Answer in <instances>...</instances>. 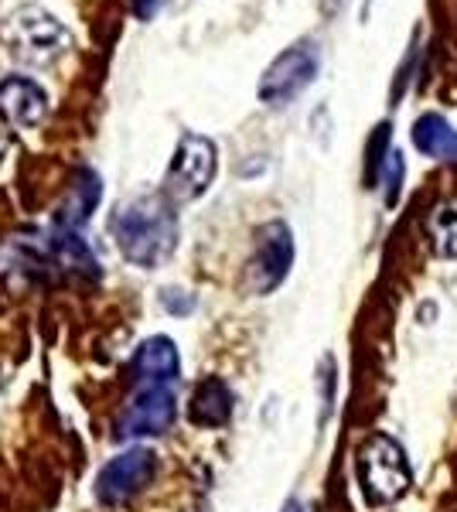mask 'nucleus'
<instances>
[{"label": "nucleus", "mask_w": 457, "mask_h": 512, "mask_svg": "<svg viewBox=\"0 0 457 512\" xmlns=\"http://www.w3.org/2000/svg\"><path fill=\"white\" fill-rule=\"evenodd\" d=\"M110 233L134 267L154 270L178 246V216L164 195H140L116 205L110 216Z\"/></svg>", "instance_id": "1"}, {"label": "nucleus", "mask_w": 457, "mask_h": 512, "mask_svg": "<svg viewBox=\"0 0 457 512\" xmlns=\"http://www.w3.org/2000/svg\"><path fill=\"white\" fill-rule=\"evenodd\" d=\"M355 472H359V489L369 506H393L410 492L413 472L406 451L389 434H372L359 448L355 458Z\"/></svg>", "instance_id": "2"}, {"label": "nucleus", "mask_w": 457, "mask_h": 512, "mask_svg": "<svg viewBox=\"0 0 457 512\" xmlns=\"http://www.w3.org/2000/svg\"><path fill=\"white\" fill-rule=\"evenodd\" d=\"M0 41L11 48L14 59L28 65H52L69 52L72 35L65 31L62 21L41 11V7H21L0 24Z\"/></svg>", "instance_id": "3"}, {"label": "nucleus", "mask_w": 457, "mask_h": 512, "mask_svg": "<svg viewBox=\"0 0 457 512\" xmlns=\"http://www.w3.org/2000/svg\"><path fill=\"white\" fill-rule=\"evenodd\" d=\"M18 263L31 274L45 270V274H89L96 277L99 274V263L93 250H89L86 239H79L76 229H62L55 226L52 233H38L31 239H21L18 243Z\"/></svg>", "instance_id": "4"}, {"label": "nucleus", "mask_w": 457, "mask_h": 512, "mask_svg": "<svg viewBox=\"0 0 457 512\" xmlns=\"http://www.w3.org/2000/svg\"><path fill=\"white\" fill-rule=\"evenodd\" d=\"M318 72H321L318 41H311V38L294 41V45L284 48V52L267 65V72H263V79H260V99L267 106H290L314 79H318Z\"/></svg>", "instance_id": "5"}, {"label": "nucleus", "mask_w": 457, "mask_h": 512, "mask_svg": "<svg viewBox=\"0 0 457 512\" xmlns=\"http://www.w3.org/2000/svg\"><path fill=\"white\" fill-rule=\"evenodd\" d=\"M215 171H219V154H215L212 140L202 134H181L168 178H164V198L168 202H195L198 195L209 192Z\"/></svg>", "instance_id": "6"}, {"label": "nucleus", "mask_w": 457, "mask_h": 512, "mask_svg": "<svg viewBox=\"0 0 457 512\" xmlns=\"http://www.w3.org/2000/svg\"><path fill=\"white\" fill-rule=\"evenodd\" d=\"M294 267V233L284 219H273L256 229L253 256L246 263V287L256 297H267L290 277Z\"/></svg>", "instance_id": "7"}, {"label": "nucleus", "mask_w": 457, "mask_h": 512, "mask_svg": "<svg viewBox=\"0 0 457 512\" xmlns=\"http://www.w3.org/2000/svg\"><path fill=\"white\" fill-rule=\"evenodd\" d=\"M157 472V454L151 448H130L123 454H116V458L106 461L103 468H99L96 475V499L99 506H123V502H130L137 492H144L147 485H151V478Z\"/></svg>", "instance_id": "8"}, {"label": "nucleus", "mask_w": 457, "mask_h": 512, "mask_svg": "<svg viewBox=\"0 0 457 512\" xmlns=\"http://www.w3.org/2000/svg\"><path fill=\"white\" fill-rule=\"evenodd\" d=\"M178 417V400H174V386L168 383H151L140 386L134 400L127 403V410L116 420V437L130 441V437H154L164 434Z\"/></svg>", "instance_id": "9"}, {"label": "nucleus", "mask_w": 457, "mask_h": 512, "mask_svg": "<svg viewBox=\"0 0 457 512\" xmlns=\"http://www.w3.org/2000/svg\"><path fill=\"white\" fill-rule=\"evenodd\" d=\"M130 373H134L137 386H151V383H178L181 373V359H178V345L164 335L147 338L144 345L134 352V362H130Z\"/></svg>", "instance_id": "10"}, {"label": "nucleus", "mask_w": 457, "mask_h": 512, "mask_svg": "<svg viewBox=\"0 0 457 512\" xmlns=\"http://www.w3.org/2000/svg\"><path fill=\"white\" fill-rule=\"evenodd\" d=\"M0 113L18 127H35L48 113V96L35 79L11 76L0 82Z\"/></svg>", "instance_id": "11"}, {"label": "nucleus", "mask_w": 457, "mask_h": 512, "mask_svg": "<svg viewBox=\"0 0 457 512\" xmlns=\"http://www.w3.org/2000/svg\"><path fill=\"white\" fill-rule=\"evenodd\" d=\"M232 417V390L226 379L219 376H205L195 386L188 403V420L195 427H226Z\"/></svg>", "instance_id": "12"}, {"label": "nucleus", "mask_w": 457, "mask_h": 512, "mask_svg": "<svg viewBox=\"0 0 457 512\" xmlns=\"http://www.w3.org/2000/svg\"><path fill=\"white\" fill-rule=\"evenodd\" d=\"M99 195H103V185L93 171H79L72 178L69 192H65L62 205H58V216H55V226L62 229H79L82 222H89V216L96 212L99 205Z\"/></svg>", "instance_id": "13"}, {"label": "nucleus", "mask_w": 457, "mask_h": 512, "mask_svg": "<svg viewBox=\"0 0 457 512\" xmlns=\"http://www.w3.org/2000/svg\"><path fill=\"white\" fill-rule=\"evenodd\" d=\"M413 147L427 158L437 161H457V130L440 113H423L413 123Z\"/></svg>", "instance_id": "14"}, {"label": "nucleus", "mask_w": 457, "mask_h": 512, "mask_svg": "<svg viewBox=\"0 0 457 512\" xmlns=\"http://www.w3.org/2000/svg\"><path fill=\"white\" fill-rule=\"evenodd\" d=\"M389 134H393V127L389 123H379L376 130H372L369 144H365V188H376L379 178H382V168H386V158H389Z\"/></svg>", "instance_id": "15"}, {"label": "nucleus", "mask_w": 457, "mask_h": 512, "mask_svg": "<svg viewBox=\"0 0 457 512\" xmlns=\"http://www.w3.org/2000/svg\"><path fill=\"white\" fill-rule=\"evenodd\" d=\"M434 246L440 256H454L457 260V205H440L434 216Z\"/></svg>", "instance_id": "16"}, {"label": "nucleus", "mask_w": 457, "mask_h": 512, "mask_svg": "<svg viewBox=\"0 0 457 512\" xmlns=\"http://www.w3.org/2000/svg\"><path fill=\"white\" fill-rule=\"evenodd\" d=\"M386 178H389V188H386V205H396L400 202V181H403V158L396 151H389L386 158Z\"/></svg>", "instance_id": "17"}, {"label": "nucleus", "mask_w": 457, "mask_h": 512, "mask_svg": "<svg viewBox=\"0 0 457 512\" xmlns=\"http://www.w3.org/2000/svg\"><path fill=\"white\" fill-rule=\"evenodd\" d=\"M161 304L171 311V315H191V308H195V297L178 291V287H168V291H161Z\"/></svg>", "instance_id": "18"}, {"label": "nucleus", "mask_w": 457, "mask_h": 512, "mask_svg": "<svg viewBox=\"0 0 457 512\" xmlns=\"http://www.w3.org/2000/svg\"><path fill=\"white\" fill-rule=\"evenodd\" d=\"M161 11V0H134V14L140 21H151Z\"/></svg>", "instance_id": "19"}, {"label": "nucleus", "mask_w": 457, "mask_h": 512, "mask_svg": "<svg viewBox=\"0 0 457 512\" xmlns=\"http://www.w3.org/2000/svg\"><path fill=\"white\" fill-rule=\"evenodd\" d=\"M7 147H11V134H7V127H4V123H0V161H4Z\"/></svg>", "instance_id": "20"}, {"label": "nucleus", "mask_w": 457, "mask_h": 512, "mask_svg": "<svg viewBox=\"0 0 457 512\" xmlns=\"http://www.w3.org/2000/svg\"><path fill=\"white\" fill-rule=\"evenodd\" d=\"M287 512H304V506H301V502L294 499V502H287Z\"/></svg>", "instance_id": "21"}]
</instances>
